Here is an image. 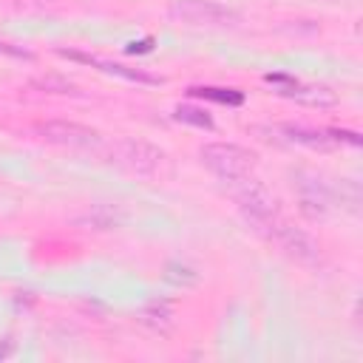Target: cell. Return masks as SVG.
<instances>
[{"instance_id": "cell-1", "label": "cell", "mask_w": 363, "mask_h": 363, "mask_svg": "<svg viewBox=\"0 0 363 363\" xmlns=\"http://www.w3.org/2000/svg\"><path fill=\"white\" fill-rule=\"evenodd\" d=\"M252 233L261 235L267 244H272L278 252H284L286 258H292L301 267H318L320 264V247L315 244V238L306 235L303 230L292 227L284 216H275V218L258 224Z\"/></svg>"}, {"instance_id": "cell-2", "label": "cell", "mask_w": 363, "mask_h": 363, "mask_svg": "<svg viewBox=\"0 0 363 363\" xmlns=\"http://www.w3.org/2000/svg\"><path fill=\"white\" fill-rule=\"evenodd\" d=\"M227 190L233 196V201L238 204L244 221L250 224V230H255L258 224L281 216V201L267 190L264 182H258L252 173H244V176H235V179H227Z\"/></svg>"}, {"instance_id": "cell-3", "label": "cell", "mask_w": 363, "mask_h": 363, "mask_svg": "<svg viewBox=\"0 0 363 363\" xmlns=\"http://www.w3.org/2000/svg\"><path fill=\"white\" fill-rule=\"evenodd\" d=\"M199 156H201V164L207 170H213L221 182L252 173L255 164H258V156L250 147H241L235 142H207L199 150Z\"/></svg>"}, {"instance_id": "cell-4", "label": "cell", "mask_w": 363, "mask_h": 363, "mask_svg": "<svg viewBox=\"0 0 363 363\" xmlns=\"http://www.w3.org/2000/svg\"><path fill=\"white\" fill-rule=\"evenodd\" d=\"M167 14L176 23L184 26H210V28H224V26H235L241 17L238 11L216 3V0H173L167 6Z\"/></svg>"}, {"instance_id": "cell-5", "label": "cell", "mask_w": 363, "mask_h": 363, "mask_svg": "<svg viewBox=\"0 0 363 363\" xmlns=\"http://www.w3.org/2000/svg\"><path fill=\"white\" fill-rule=\"evenodd\" d=\"M292 187H295L298 210H301L303 218L320 221V218H326L332 213V207H335V190L320 176L301 170V173L292 176Z\"/></svg>"}, {"instance_id": "cell-6", "label": "cell", "mask_w": 363, "mask_h": 363, "mask_svg": "<svg viewBox=\"0 0 363 363\" xmlns=\"http://www.w3.org/2000/svg\"><path fill=\"white\" fill-rule=\"evenodd\" d=\"M108 159L130 173H153L162 164V150L142 139H116L108 145Z\"/></svg>"}, {"instance_id": "cell-7", "label": "cell", "mask_w": 363, "mask_h": 363, "mask_svg": "<svg viewBox=\"0 0 363 363\" xmlns=\"http://www.w3.org/2000/svg\"><path fill=\"white\" fill-rule=\"evenodd\" d=\"M37 136L51 142V145H65V147H94L99 145V133L88 125L68 122V119H48L34 125Z\"/></svg>"}, {"instance_id": "cell-8", "label": "cell", "mask_w": 363, "mask_h": 363, "mask_svg": "<svg viewBox=\"0 0 363 363\" xmlns=\"http://www.w3.org/2000/svg\"><path fill=\"white\" fill-rule=\"evenodd\" d=\"M264 79L275 88L278 96L295 99V102H301V105L326 108V105H335V102H337V96H335L329 88H323V85H306V82H301V79H295V77H289V74H267Z\"/></svg>"}, {"instance_id": "cell-9", "label": "cell", "mask_w": 363, "mask_h": 363, "mask_svg": "<svg viewBox=\"0 0 363 363\" xmlns=\"http://www.w3.org/2000/svg\"><path fill=\"white\" fill-rule=\"evenodd\" d=\"M60 57H68V60H77V62H85V65H96L99 71L105 74H113V77H122V79H130V82H145V85H159L162 79L147 74V71H139V68H128V65H119V62H108L102 57H94V54H82V51H65L60 48Z\"/></svg>"}, {"instance_id": "cell-10", "label": "cell", "mask_w": 363, "mask_h": 363, "mask_svg": "<svg viewBox=\"0 0 363 363\" xmlns=\"http://www.w3.org/2000/svg\"><path fill=\"white\" fill-rule=\"evenodd\" d=\"M275 133H281L284 142L289 145H301V147H312V150H329V147H337L329 136V128L318 130V128H306V125H275L272 128Z\"/></svg>"}, {"instance_id": "cell-11", "label": "cell", "mask_w": 363, "mask_h": 363, "mask_svg": "<svg viewBox=\"0 0 363 363\" xmlns=\"http://www.w3.org/2000/svg\"><path fill=\"white\" fill-rule=\"evenodd\" d=\"M193 96H201V99H210V102H218V105H241L244 102V94L235 91V88H218V85H193L187 88Z\"/></svg>"}, {"instance_id": "cell-12", "label": "cell", "mask_w": 363, "mask_h": 363, "mask_svg": "<svg viewBox=\"0 0 363 363\" xmlns=\"http://www.w3.org/2000/svg\"><path fill=\"white\" fill-rule=\"evenodd\" d=\"M173 116L184 125H193V128H204V130H213V116L204 111V108H196V105H179L173 111Z\"/></svg>"}, {"instance_id": "cell-13", "label": "cell", "mask_w": 363, "mask_h": 363, "mask_svg": "<svg viewBox=\"0 0 363 363\" xmlns=\"http://www.w3.org/2000/svg\"><path fill=\"white\" fill-rule=\"evenodd\" d=\"M142 320L145 323H153V326H164V323H170L173 320V306L167 303V301H150L145 309H142Z\"/></svg>"}, {"instance_id": "cell-14", "label": "cell", "mask_w": 363, "mask_h": 363, "mask_svg": "<svg viewBox=\"0 0 363 363\" xmlns=\"http://www.w3.org/2000/svg\"><path fill=\"white\" fill-rule=\"evenodd\" d=\"M164 281L187 286V284H196V281H199V275H196V269H190L187 264H176V261H170V264L164 267Z\"/></svg>"}, {"instance_id": "cell-15", "label": "cell", "mask_w": 363, "mask_h": 363, "mask_svg": "<svg viewBox=\"0 0 363 363\" xmlns=\"http://www.w3.org/2000/svg\"><path fill=\"white\" fill-rule=\"evenodd\" d=\"M37 85L45 88V91H54V94H77V88H74L71 82H65V79H54V77H48V79H37Z\"/></svg>"}, {"instance_id": "cell-16", "label": "cell", "mask_w": 363, "mask_h": 363, "mask_svg": "<svg viewBox=\"0 0 363 363\" xmlns=\"http://www.w3.org/2000/svg\"><path fill=\"white\" fill-rule=\"evenodd\" d=\"M0 54H6V57H17V60H34V54H31V51H26V48H17V45H11V43H3V40H0Z\"/></svg>"}, {"instance_id": "cell-17", "label": "cell", "mask_w": 363, "mask_h": 363, "mask_svg": "<svg viewBox=\"0 0 363 363\" xmlns=\"http://www.w3.org/2000/svg\"><path fill=\"white\" fill-rule=\"evenodd\" d=\"M11 352H14V340H11V337H3V340H0V360L11 357Z\"/></svg>"}, {"instance_id": "cell-18", "label": "cell", "mask_w": 363, "mask_h": 363, "mask_svg": "<svg viewBox=\"0 0 363 363\" xmlns=\"http://www.w3.org/2000/svg\"><path fill=\"white\" fill-rule=\"evenodd\" d=\"M128 51H130V54H136V51H150V40H145V43H133Z\"/></svg>"}]
</instances>
